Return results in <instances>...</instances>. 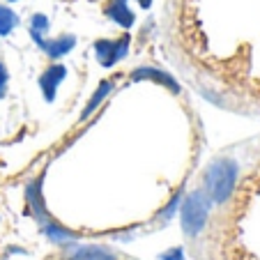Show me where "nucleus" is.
I'll return each mask as SVG.
<instances>
[{"instance_id": "nucleus-1", "label": "nucleus", "mask_w": 260, "mask_h": 260, "mask_svg": "<svg viewBox=\"0 0 260 260\" xmlns=\"http://www.w3.org/2000/svg\"><path fill=\"white\" fill-rule=\"evenodd\" d=\"M240 166L233 159H216L205 171V189L214 203H223L231 198L233 189L237 184Z\"/></svg>"}, {"instance_id": "nucleus-2", "label": "nucleus", "mask_w": 260, "mask_h": 260, "mask_svg": "<svg viewBox=\"0 0 260 260\" xmlns=\"http://www.w3.org/2000/svg\"><path fill=\"white\" fill-rule=\"evenodd\" d=\"M205 219H207V201L203 198L201 191H196L184 201V210H182L184 231L189 235H198L203 231V226H205Z\"/></svg>"}, {"instance_id": "nucleus-3", "label": "nucleus", "mask_w": 260, "mask_h": 260, "mask_svg": "<svg viewBox=\"0 0 260 260\" xmlns=\"http://www.w3.org/2000/svg\"><path fill=\"white\" fill-rule=\"evenodd\" d=\"M129 42H132L129 35H122L120 40H97L94 42V55H97L99 64L106 67V69L113 67V64H118L120 60L127 55Z\"/></svg>"}, {"instance_id": "nucleus-4", "label": "nucleus", "mask_w": 260, "mask_h": 260, "mask_svg": "<svg viewBox=\"0 0 260 260\" xmlns=\"http://www.w3.org/2000/svg\"><path fill=\"white\" fill-rule=\"evenodd\" d=\"M104 16L115 21L122 28H132L134 21H136L132 7H129V0H106L104 3Z\"/></svg>"}, {"instance_id": "nucleus-5", "label": "nucleus", "mask_w": 260, "mask_h": 260, "mask_svg": "<svg viewBox=\"0 0 260 260\" xmlns=\"http://www.w3.org/2000/svg\"><path fill=\"white\" fill-rule=\"evenodd\" d=\"M67 76V69L62 64H51L49 69H44V74L40 76V88L44 92V99L46 102H53L55 99V92H58V85L64 81Z\"/></svg>"}, {"instance_id": "nucleus-6", "label": "nucleus", "mask_w": 260, "mask_h": 260, "mask_svg": "<svg viewBox=\"0 0 260 260\" xmlns=\"http://www.w3.org/2000/svg\"><path fill=\"white\" fill-rule=\"evenodd\" d=\"M134 81H154V83L164 85V88H171L173 92H180V85H177V81L173 79L171 74L161 72V69H154V67H138L136 72L132 74Z\"/></svg>"}, {"instance_id": "nucleus-7", "label": "nucleus", "mask_w": 260, "mask_h": 260, "mask_svg": "<svg viewBox=\"0 0 260 260\" xmlns=\"http://www.w3.org/2000/svg\"><path fill=\"white\" fill-rule=\"evenodd\" d=\"M74 46H76V37H74V35H60V37H53V40H46L44 37L40 49L44 51L51 60H58V58H62V55H67Z\"/></svg>"}, {"instance_id": "nucleus-8", "label": "nucleus", "mask_w": 260, "mask_h": 260, "mask_svg": "<svg viewBox=\"0 0 260 260\" xmlns=\"http://www.w3.org/2000/svg\"><path fill=\"white\" fill-rule=\"evenodd\" d=\"M111 90H113V83H111V81H102V83H99V88H97V92L90 97L88 106L83 108V115H81V118H83V120L90 118V115L94 113V108H99V104L108 97V92H111Z\"/></svg>"}, {"instance_id": "nucleus-9", "label": "nucleus", "mask_w": 260, "mask_h": 260, "mask_svg": "<svg viewBox=\"0 0 260 260\" xmlns=\"http://www.w3.org/2000/svg\"><path fill=\"white\" fill-rule=\"evenodd\" d=\"M16 25H19V16H16V12L7 5H0V37H7Z\"/></svg>"}, {"instance_id": "nucleus-10", "label": "nucleus", "mask_w": 260, "mask_h": 260, "mask_svg": "<svg viewBox=\"0 0 260 260\" xmlns=\"http://www.w3.org/2000/svg\"><path fill=\"white\" fill-rule=\"evenodd\" d=\"M64 260H115V258L111 253H106V251L88 249V251H79V253H69Z\"/></svg>"}, {"instance_id": "nucleus-11", "label": "nucleus", "mask_w": 260, "mask_h": 260, "mask_svg": "<svg viewBox=\"0 0 260 260\" xmlns=\"http://www.w3.org/2000/svg\"><path fill=\"white\" fill-rule=\"evenodd\" d=\"M46 32H49V19H46V14L30 16V35H46Z\"/></svg>"}, {"instance_id": "nucleus-12", "label": "nucleus", "mask_w": 260, "mask_h": 260, "mask_svg": "<svg viewBox=\"0 0 260 260\" xmlns=\"http://www.w3.org/2000/svg\"><path fill=\"white\" fill-rule=\"evenodd\" d=\"M7 81H10V74H7V67L0 62V99L5 97L7 92Z\"/></svg>"}, {"instance_id": "nucleus-13", "label": "nucleus", "mask_w": 260, "mask_h": 260, "mask_svg": "<svg viewBox=\"0 0 260 260\" xmlns=\"http://www.w3.org/2000/svg\"><path fill=\"white\" fill-rule=\"evenodd\" d=\"M138 5H141L143 10H147V7L152 5V0H138Z\"/></svg>"}, {"instance_id": "nucleus-14", "label": "nucleus", "mask_w": 260, "mask_h": 260, "mask_svg": "<svg viewBox=\"0 0 260 260\" xmlns=\"http://www.w3.org/2000/svg\"><path fill=\"white\" fill-rule=\"evenodd\" d=\"M7 3H16V0H7Z\"/></svg>"}]
</instances>
